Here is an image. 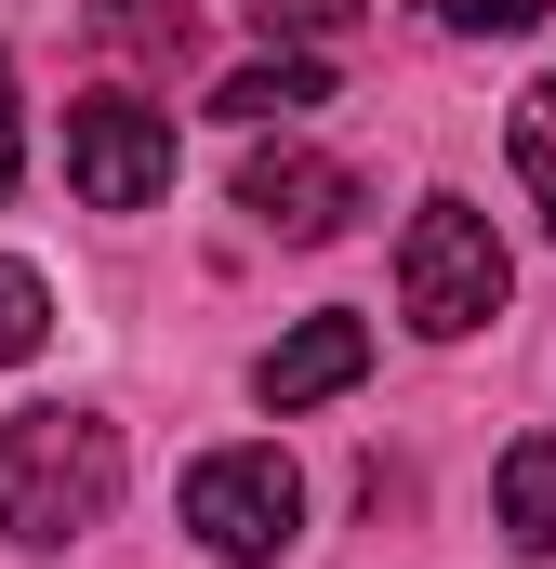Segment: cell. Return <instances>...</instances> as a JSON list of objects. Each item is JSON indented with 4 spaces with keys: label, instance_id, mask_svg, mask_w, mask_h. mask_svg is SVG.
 <instances>
[{
    "label": "cell",
    "instance_id": "obj_1",
    "mask_svg": "<svg viewBox=\"0 0 556 569\" xmlns=\"http://www.w3.org/2000/svg\"><path fill=\"white\" fill-rule=\"evenodd\" d=\"M120 477H133V450L107 411H13L0 425V530L27 557H53V543L120 517Z\"/></svg>",
    "mask_w": 556,
    "mask_h": 569
},
{
    "label": "cell",
    "instance_id": "obj_10",
    "mask_svg": "<svg viewBox=\"0 0 556 569\" xmlns=\"http://www.w3.org/2000/svg\"><path fill=\"white\" fill-rule=\"evenodd\" d=\"M504 146H517V186H530V212H544V239H556V80H530V93H517Z\"/></svg>",
    "mask_w": 556,
    "mask_h": 569
},
{
    "label": "cell",
    "instance_id": "obj_9",
    "mask_svg": "<svg viewBox=\"0 0 556 569\" xmlns=\"http://www.w3.org/2000/svg\"><path fill=\"white\" fill-rule=\"evenodd\" d=\"M199 27H212V0H93V40L133 53V67H186Z\"/></svg>",
    "mask_w": 556,
    "mask_h": 569
},
{
    "label": "cell",
    "instance_id": "obj_14",
    "mask_svg": "<svg viewBox=\"0 0 556 569\" xmlns=\"http://www.w3.org/2000/svg\"><path fill=\"white\" fill-rule=\"evenodd\" d=\"M27 186V107H13V67H0V199Z\"/></svg>",
    "mask_w": 556,
    "mask_h": 569
},
{
    "label": "cell",
    "instance_id": "obj_6",
    "mask_svg": "<svg viewBox=\"0 0 556 569\" xmlns=\"http://www.w3.org/2000/svg\"><path fill=\"white\" fill-rule=\"evenodd\" d=\"M358 371H371V318L318 305L305 331H278L266 358H252V398H266V411H318V398H345Z\"/></svg>",
    "mask_w": 556,
    "mask_h": 569
},
{
    "label": "cell",
    "instance_id": "obj_7",
    "mask_svg": "<svg viewBox=\"0 0 556 569\" xmlns=\"http://www.w3.org/2000/svg\"><path fill=\"white\" fill-rule=\"evenodd\" d=\"M490 517L517 557H556V425H530L504 463H490Z\"/></svg>",
    "mask_w": 556,
    "mask_h": 569
},
{
    "label": "cell",
    "instance_id": "obj_5",
    "mask_svg": "<svg viewBox=\"0 0 556 569\" xmlns=\"http://www.w3.org/2000/svg\"><path fill=\"white\" fill-rule=\"evenodd\" d=\"M239 212H252L266 239H345V212H358V172L278 133V146H252V159H239Z\"/></svg>",
    "mask_w": 556,
    "mask_h": 569
},
{
    "label": "cell",
    "instance_id": "obj_2",
    "mask_svg": "<svg viewBox=\"0 0 556 569\" xmlns=\"http://www.w3.org/2000/svg\"><path fill=\"white\" fill-rule=\"evenodd\" d=\"M504 291H517V266H504L490 212L477 199H424L411 239H398V318H411L424 345H464V331L504 318Z\"/></svg>",
    "mask_w": 556,
    "mask_h": 569
},
{
    "label": "cell",
    "instance_id": "obj_8",
    "mask_svg": "<svg viewBox=\"0 0 556 569\" xmlns=\"http://www.w3.org/2000/svg\"><path fill=\"white\" fill-rule=\"evenodd\" d=\"M305 107H331V53H266V67L212 80V120H239V133H266V120H305Z\"/></svg>",
    "mask_w": 556,
    "mask_h": 569
},
{
    "label": "cell",
    "instance_id": "obj_12",
    "mask_svg": "<svg viewBox=\"0 0 556 569\" xmlns=\"http://www.w3.org/2000/svg\"><path fill=\"white\" fill-rule=\"evenodd\" d=\"M544 13H556V0H437V27H450V40H530Z\"/></svg>",
    "mask_w": 556,
    "mask_h": 569
},
{
    "label": "cell",
    "instance_id": "obj_3",
    "mask_svg": "<svg viewBox=\"0 0 556 569\" xmlns=\"http://www.w3.org/2000/svg\"><path fill=\"white\" fill-rule=\"evenodd\" d=\"M186 530L212 543L226 569H278L291 557V530H305V477H291V450H199L186 463Z\"/></svg>",
    "mask_w": 556,
    "mask_h": 569
},
{
    "label": "cell",
    "instance_id": "obj_4",
    "mask_svg": "<svg viewBox=\"0 0 556 569\" xmlns=\"http://www.w3.org/2000/svg\"><path fill=\"white\" fill-rule=\"evenodd\" d=\"M67 186H80V212H159L172 199V120L146 93H80L67 107Z\"/></svg>",
    "mask_w": 556,
    "mask_h": 569
},
{
    "label": "cell",
    "instance_id": "obj_13",
    "mask_svg": "<svg viewBox=\"0 0 556 569\" xmlns=\"http://www.w3.org/2000/svg\"><path fill=\"white\" fill-rule=\"evenodd\" d=\"M239 13H252L266 40H291V53H305V40H331V27H345L358 0H239Z\"/></svg>",
    "mask_w": 556,
    "mask_h": 569
},
{
    "label": "cell",
    "instance_id": "obj_11",
    "mask_svg": "<svg viewBox=\"0 0 556 569\" xmlns=\"http://www.w3.org/2000/svg\"><path fill=\"white\" fill-rule=\"evenodd\" d=\"M40 331H53V291H40V266H13V252H0V371H13V358H40Z\"/></svg>",
    "mask_w": 556,
    "mask_h": 569
}]
</instances>
